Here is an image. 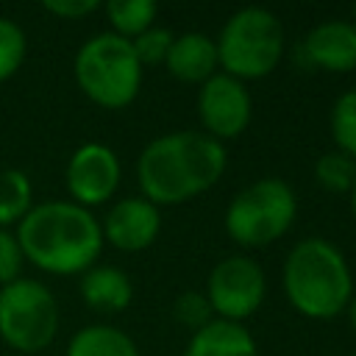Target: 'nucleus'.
<instances>
[{"label": "nucleus", "instance_id": "obj_26", "mask_svg": "<svg viewBox=\"0 0 356 356\" xmlns=\"http://www.w3.org/2000/svg\"><path fill=\"white\" fill-rule=\"evenodd\" d=\"M345 314H348V320H350V325H353V331H356V292H353V298H350Z\"/></svg>", "mask_w": 356, "mask_h": 356}, {"label": "nucleus", "instance_id": "obj_16", "mask_svg": "<svg viewBox=\"0 0 356 356\" xmlns=\"http://www.w3.org/2000/svg\"><path fill=\"white\" fill-rule=\"evenodd\" d=\"M67 356H139V348L122 328L92 323L70 337Z\"/></svg>", "mask_w": 356, "mask_h": 356}, {"label": "nucleus", "instance_id": "obj_7", "mask_svg": "<svg viewBox=\"0 0 356 356\" xmlns=\"http://www.w3.org/2000/svg\"><path fill=\"white\" fill-rule=\"evenodd\" d=\"M58 300L36 278L0 286V339L19 353L44 350L58 334Z\"/></svg>", "mask_w": 356, "mask_h": 356}, {"label": "nucleus", "instance_id": "obj_1", "mask_svg": "<svg viewBox=\"0 0 356 356\" xmlns=\"http://www.w3.org/2000/svg\"><path fill=\"white\" fill-rule=\"evenodd\" d=\"M228 164L222 142L197 131H170L150 139L136 159V181L153 206H175L211 189Z\"/></svg>", "mask_w": 356, "mask_h": 356}, {"label": "nucleus", "instance_id": "obj_19", "mask_svg": "<svg viewBox=\"0 0 356 356\" xmlns=\"http://www.w3.org/2000/svg\"><path fill=\"white\" fill-rule=\"evenodd\" d=\"M328 125H331V136L337 145L334 150L356 161V89H348L334 100Z\"/></svg>", "mask_w": 356, "mask_h": 356}, {"label": "nucleus", "instance_id": "obj_5", "mask_svg": "<svg viewBox=\"0 0 356 356\" xmlns=\"http://www.w3.org/2000/svg\"><path fill=\"white\" fill-rule=\"evenodd\" d=\"M214 44L225 75L236 81H256L278 67L286 39L284 25L273 11L261 6H245L228 17Z\"/></svg>", "mask_w": 356, "mask_h": 356}, {"label": "nucleus", "instance_id": "obj_22", "mask_svg": "<svg viewBox=\"0 0 356 356\" xmlns=\"http://www.w3.org/2000/svg\"><path fill=\"white\" fill-rule=\"evenodd\" d=\"M172 39H175L172 31L153 25L145 33H139L136 39H131V47H134L139 64L142 67H150V64H164V58H167V53L172 47Z\"/></svg>", "mask_w": 356, "mask_h": 356}, {"label": "nucleus", "instance_id": "obj_18", "mask_svg": "<svg viewBox=\"0 0 356 356\" xmlns=\"http://www.w3.org/2000/svg\"><path fill=\"white\" fill-rule=\"evenodd\" d=\"M103 11H106V19L111 22V33L128 42L145 33L147 28H153L156 14H159L153 0H108Z\"/></svg>", "mask_w": 356, "mask_h": 356}, {"label": "nucleus", "instance_id": "obj_14", "mask_svg": "<svg viewBox=\"0 0 356 356\" xmlns=\"http://www.w3.org/2000/svg\"><path fill=\"white\" fill-rule=\"evenodd\" d=\"M78 289L89 309L106 312V314H117V312L128 309L134 300V284H131L128 273H122L120 267H111V264H95L86 273H81Z\"/></svg>", "mask_w": 356, "mask_h": 356}, {"label": "nucleus", "instance_id": "obj_12", "mask_svg": "<svg viewBox=\"0 0 356 356\" xmlns=\"http://www.w3.org/2000/svg\"><path fill=\"white\" fill-rule=\"evenodd\" d=\"M303 56L312 67L325 72L356 70V25L350 19H325L303 39Z\"/></svg>", "mask_w": 356, "mask_h": 356}, {"label": "nucleus", "instance_id": "obj_28", "mask_svg": "<svg viewBox=\"0 0 356 356\" xmlns=\"http://www.w3.org/2000/svg\"><path fill=\"white\" fill-rule=\"evenodd\" d=\"M353 14H356V6H353ZM353 25H356V22H353Z\"/></svg>", "mask_w": 356, "mask_h": 356}, {"label": "nucleus", "instance_id": "obj_6", "mask_svg": "<svg viewBox=\"0 0 356 356\" xmlns=\"http://www.w3.org/2000/svg\"><path fill=\"white\" fill-rule=\"evenodd\" d=\"M298 214V197L284 178H259L239 189L225 209V234L242 248H264L281 239Z\"/></svg>", "mask_w": 356, "mask_h": 356}, {"label": "nucleus", "instance_id": "obj_25", "mask_svg": "<svg viewBox=\"0 0 356 356\" xmlns=\"http://www.w3.org/2000/svg\"><path fill=\"white\" fill-rule=\"evenodd\" d=\"M42 8L58 19H83L100 8L97 0H44Z\"/></svg>", "mask_w": 356, "mask_h": 356}, {"label": "nucleus", "instance_id": "obj_3", "mask_svg": "<svg viewBox=\"0 0 356 356\" xmlns=\"http://www.w3.org/2000/svg\"><path fill=\"white\" fill-rule=\"evenodd\" d=\"M281 284L289 306L309 320H331L342 314L353 298L348 259L323 236H309L292 245L284 259Z\"/></svg>", "mask_w": 356, "mask_h": 356}, {"label": "nucleus", "instance_id": "obj_10", "mask_svg": "<svg viewBox=\"0 0 356 356\" xmlns=\"http://www.w3.org/2000/svg\"><path fill=\"white\" fill-rule=\"evenodd\" d=\"M197 114L211 139H236L250 122L253 100L242 81L225 72H214L209 81L200 83Z\"/></svg>", "mask_w": 356, "mask_h": 356}, {"label": "nucleus", "instance_id": "obj_8", "mask_svg": "<svg viewBox=\"0 0 356 356\" xmlns=\"http://www.w3.org/2000/svg\"><path fill=\"white\" fill-rule=\"evenodd\" d=\"M203 295L217 320L242 323L264 303L267 278L250 256H228L211 267Z\"/></svg>", "mask_w": 356, "mask_h": 356}, {"label": "nucleus", "instance_id": "obj_24", "mask_svg": "<svg viewBox=\"0 0 356 356\" xmlns=\"http://www.w3.org/2000/svg\"><path fill=\"white\" fill-rule=\"evenodd\" d=\"M22 264H25V256L17 242V234L8 228H0V286L22 278Z\"/></svg>", "mask_w": 356, "mask_h": 356}, {"label": "nucleus", "instance_id": "obj_13", "mask_svg": "<svg viewBox=\"0 0 356 356\" xmlns=\"http://www.w3.org/2000/svg\"><path fill=\"white\" fill-rule=\"evenodd\" d=\"M164 67L172 78L184 81V83H203L209 81L220 61H217V44L211 36L189 31L172 39V47L164 58Z\"/></svg>", "mask_w": 356, "mask_h": 356}, {"label": "nucleus", "instance_id": "obj_2", "mask_svg": "<svg viewBox=\"0 0 356 356\" xmlns=\"http://www.w3.org/2000/svg\"><path fill=\"white\" fill-rule=\"evenodd\" d=\"M25 261L50 275H81L103 250L100 220L72 200H42L14 228Z\"/></svg>", "mask_w": 356, "mask_h": 356}, {"label": "nucleus", "instance_id": "obj_21", "mask_svg": "<svg viewBox=\"0 0 356 356\" xmlns=\"http://www.w3.org/2000/svg\"><path fill=\"white\" fill-rule=\"evenodd\" d=\"M28 56V36L11 17H0V83L14 78Z\"/></svg>", "mask_w": 356, "mask_h": 356}, {"label": "nucleus", "instance_id": "obj_11", "mask_svg": "<svg viewBox=\"0 0 356 356\" xmlns=\"http://www.w3.org/2000/svg\"><path fill=\"white\" fill-rule=\"evenodd\" d=\"M161 231V211L142 195L120 197L111 203L100 222L103 245H111L122 253H139L147 250Z\"/></svg>", "mask_w": 356, "mask_h": 356}, {"label": "nucleus", "instance_id": "obj_29", "mask_svg": "<svg viewBox=\"0 0 356 356\" xmlns=\"http://www.w3.org/2000/svg\"><path fill=\"white\" fill-rule=\"evenodd\" d=\"M353 356H356V353H353Z\"/></svg>", "mask_w": 356, "mask_h": 356}, {"label": "nucleus", "instance_id": "obj_9", "mask_svg": "<svg viewBox=\"0 0 356 356\" xmlns=\"http://www.w3.org/2000/svg\"><path fill=\"white\" fill-rule=\"evenodd\" d=\"M120 178H122L120 159L103 142H83L81 147H75L64 170L70 200L89 211L114 197Z\"/></svg>", "mask_w": 356, "mask_h": 356}, {"label": "nucleus", "instance_id": "obj_20", "mask_svg": "<svg viewBox=\"0 0 356 356\" xmlns=\"http://www.w3.org/2000/svg\"><path fill=\"white\" fill-rule=\"evenodd\" d=\"M314 178L325 192H350L356 181V161L339 150H328L314 161Z\"/></svg>", "mask_w": 356, "mask_h": 356}, {"label": "nucleus", "instance_id": "obj_27", "mask_svg": "<svg viewBox=\"0 0 356 356\" xmlns=\"http://www.w3.org/2000/svg\"><path fill=\"white\" fill-rule=\"evenodd\" d=\"M350 214H353V220H356V181H353V186H350Z\"/></svg>", "mask_w": 356, "mask_h": 356}, {"label": "nucleus", "instance_id": "obj_23", "mask_svg": "<svg viewBox=\"0 0 356 356\" xmlns=\"http://www.w3.org/2000/svg\"><path fill=\"white\" fill-rule=\"evenodd\" d=\"M172 314H175V320H178L181 325H186V328H192V331H197V328H203L206 323L214 320V312H211L206 295H203V292H195V289H186V292H181V295L175 298Z\"/></svg>", "mask_w": 356, "mask_h": 356}, {"label": "nucleus", "instance_id": "obj_15", "mask_svg": "<svg viewBox=\"0 0 356 356\" xmlns=\"http://www.w3.org/2000/svg\"><path fill=\"white\" fill-rule=\"evenodd\" d=\"M184 356H259L253 334L242 323L211 320L192 331Z\"/></svg>", "mask_w": 356, "mask_h": 356}, {"label": "nucleus", "instance_id": "obj_4", "mask_svg": "<svg viewBox=\"0 0 356 356\" xmlns=\"http://www.w3.org/2000/svg\"><path fill=\"white\" fill-rule=\"evenodd\" d=\"M78 89L100 108L117 111L136 100L145 67L128 39L103 31L89 36L72 61Z\"/></svg>", "mask_w": 356, "mask_h": 356}, {"label": "nucleus", "instance_id": "obj_17", "mask_svg": "<svg viewBox=\"0 0 356 356\" xmlns=\"http://www.w3.org/2000/svg\"><path fill=\"white\" fill-rule=\"evenodd\" d=\"M33 209V184L25 170H0V228L14 231Z\"/></svg>", "mask_w": 356, "mask_h": 356}]
</instances>
